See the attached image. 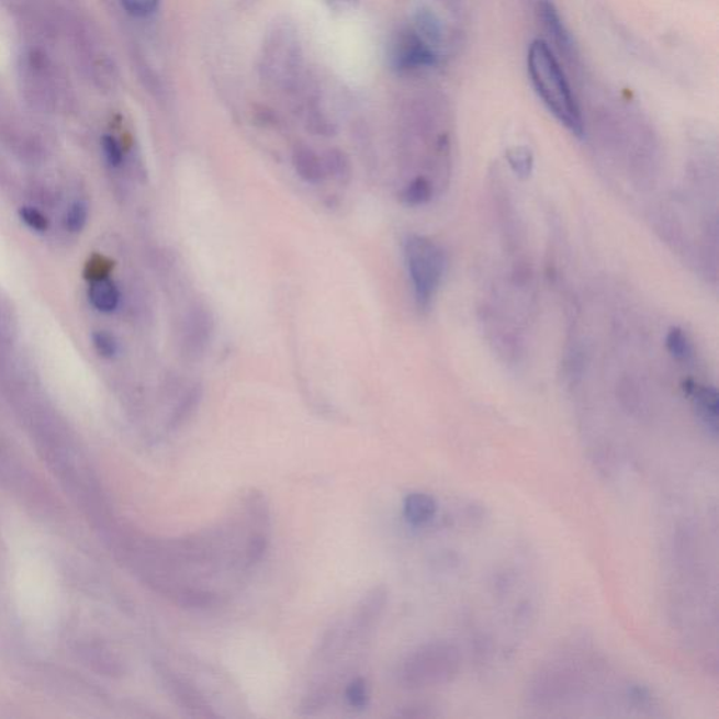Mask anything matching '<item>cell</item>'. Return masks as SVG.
Wrapping results in <instances>:
<instances>
[{
  "mask_svg": "<svg viewBox=\"0 0 719 719\" xmlns=\"http://www.w3.org/2000/svg\"><path fill=\"white\" fill-rule=\"evenodd\" d=\"M102 149L104 158L108 160L110 166L117 168V166L123 164L124 153L122 145H120L117 138L113 137V135H103Z\"/></svg>",
  "mask_w": 719,
  "mask_h": 719,
  "instance_id": "cell-28",
  "label": "cell"
},
{
  "mask_svg": "<svg viewBox=\"0 0 719 719\" xmlns=\"http://www.w3.org/2000/svg\"><path fill=\"white\" fill-rule=\"evenodd\" d=\"M93 346L96 351L104 359H113L119 353V344L112 334L109 332H96L92 336Z\"/></svg>",
  "mask_w": 719,
  "mask_h": 719,
  "instance_id": "cell-27",
  "label": "cell"
},
{
  "mask_svg": "<svg viewBox=\"0 0 719 719\" xmlns=\"http://www.w3.org/2000/svg\"><path fill=\"white\" fill-rule=\"evenodd\" d=\"M507 160H509L510 168L519 178L527 179L532 172L535 159L529 148L516 147L507 153Z\"/></svg>",
  "mask_w": 719,
  "mask_h": 719,
  "instance_id": "cell-23",
  "label": "cell"
},
{
  "mask_svg": "<svg viewBox=\"0 0 719 719\" xmlns=\"http://www.w3.org/2000/svg\"><path fill=\"white\" fill-rule=\"evenodd\" d=\"M26 40L52 44L61 37L58 0H3Z\"/></svg>",
  "mask_w": 719,
  "mask_h": 719,
  "instance_id": "cell-6",
  "label": "cell"
},
{
  "mask_svg": "<svg viewBox=\"0 0 719 719\" xmlns=\"http://www.w3.org/2000/svg\"><path fill=\"white\" fill-rule=\"evenodd\" d=\"M324 159L326 175L334 176L341 184H347L351 179L350 159L340 149H329Z\"/></svg>",
  "mask_w": 719,
  "mask_h": 719,
  "instance_id": "cell-19",
  "label": "cell"
},
{
  "mask_svg": "<svg viewBox=\"0 0 719 719\" xmlns=\"http://www.w3.org/2000/svg\"><path fill=\"white\" fill-rule=\"evenodd\" d=\"M461 667L460 651L446 641L425 643L404 659L398 672L402 687L409 690L447 685Z\"/></svg>",
  "mask_w": 719,
  "mask_h": 719,
  "instance_id": "cell-4",
  "label": "cell"
},
{
  "mask_svg": "<svg viewBox=\"0 0 719 719\" xmlns=\"http://www.w3.org/2000/svg\"><path fill=\"white\" fill-rule=\"evenodd\" d=\"M400 717H404V718H430V717H436V714L430 712L429 707L414 706V707L405 708V711L400 712Z\"/></svg>",
  "mask_w": 719,
  "mask_h": 719,
  "instance_id": "cell-29",
  "label": "cell"
},
{
  "mask_svg": "<svg viewBox=\"0 0 719 719\" xmlns=\"http://www.w3.org/2000/svg\"><path fill=\"white\" fill-rule=\"evenodd\" d=\"M527 68L532 87L550 113L563 127L582 138L585 133L582 112L565 72L544 40H535L527 53Z\"/></svg>",
  "mask_w": 719,
  "mask_h": 719,
  "instance_id": "cell-2",
  "label": "cell"
},
{
  "mask_svg": "<svg viewBox=\"0 0 719 719\" xmlns=\"http://www.w3.org/2000/svg\"><path fill=\"white\" fill-rule=\"evenodd\" d=\"M437 513V502L434 496L424 492H414L405 497L404 516L411 526L420 527L434 520Z\"/></svg>",
  "mask_w": 719,
  "mask_h": 719,
  "instance_id": "cell-15",
  "label": "cell"
},
{
  "mask_svg": "<svg viewBox=\"0 0 719 719\" xmlns=\"http://www.w3.org/2000/svg\"><path fill=\"white\" fill-rule=\"evenodd\" d=\"M391 65L398 72L434 68L440 63L439 47L422 35L415 27L396 35L391 45Z\"/></svg>",
  "mask_w": 719,
  "mask_h": 719,
  "instance_id": "cell-9",
  "label": "cell"
},
{
  "mask_svg": "<svg viewBox=\"0 0 719 719\" xmlns=\"http://www.w3.org/2000/svg\"><path fill=\"white\" fill-rule=\"evenodd\" d=\"M130 16L144 19L153 16L159 8V0H120Z\"/></svg>",
  "mask_w": 719,
  "mask_h": 719,
  "instance_id": "cell-25",
  "label": "cell"
},
{
  "mask_svg": "<svg viewBox=\"0 0 719 719\" xmlns=\"http://www.w3.org/2000/svg\"><path fill=\"white\" fill-rule=\"evenodd\" d=\"M201 398H203V390L199 385L193 386L183 396L182 401H180L178 409H176L173 415V426H182L194 414L195 409H198Z\"/></svg>",
  "mask_w": 719,
  "mask_h": 719,
  "instance_id": "cell-22",
  "label": "cell"
},
{
  "mask_svg": "<svg viewBox=\"0 0 719 719\" xmlns=\"http://www.w3.org/2000/svg\"><path fill=\"white\" fill-rule=\"evenodd\" d=\"M213 318L207 310L195 306L184 322V349L191 357H199L207 350L213 336Z\"/></svg>",
  "mask_w": 719,
  "mask_h": 719,
  "instance_id": "cell-12",
  "label": "cell"
},
{
  "mask_svg": "<svg viewBox=\"0 0 719 719\" xmlns=\"http://www.w3.org/2000/svg\"><path fill=\"white\" fill-rule=\"evenodd\" d=\"M89 301L103 314H112L120 305V291L109 278L96 279L89 287Z\"/></svg>",
  "mask_w": 719,
  "mask_h": 719,
  "instance_id": "cell-16",
  "label": "cell"
},
{
  "mask_svg": "<svg viewBox=\"0 0 719 719\" xmlns=\"http://www.w3.org/2000/svg\"><path fill=\"white\" fill-rule=\"evenodd\" d=\"M580 687L581 675L573 663L555 662L538 671L530 685V697L538 706H552L571 698Z\"/></svg>",
  "mask_w": 719,
  "mask_h": 719,
  "instance_id": "cell-8",
  "label": "cell"
},
{
  "mask_svg": "<svg viewBox=\"0 0 719 719\" xmlns=\"http://www.w3.org/2000/svg\"><path fill=\"white\" fill-rule=\"evenodd\" d=\"M332 9L335 10H347L353 8L357 3V0H325Z\"/></svg>",
  "mask_w": 719,
  "mask_h": 719,
  "instance_id": "cell-30",
  "label": "cell"
},
{
  "mask_svg": "<svg viewBox=\"0 0 719 719\" xmlns=\"http://www.w3.org/2000/svg\"><path fill=\"white\" fill-rule=\"evenodd\" d=\"M386 600H389V593L385 587H374L373 591L367 593L363 600L360 602L359 607L353 616V621L350 625V632L347 633L351 641L361 640L369 636L380 620L382 611H384Z\"/></svg>",
  "mask_w": 719,
  "mask_h": 719,
  "instance_id": "cell-11",
  "label": "cell"
},
{
  "mask_svg": "<svg viewBox=\"0 0 719 719\" xmlns=\"http://www.w3.org/2000/svg\"><path fill=\"white\" fill-rule=\"evenodd\" d=\"M346 700L353 710H366L371 700L369 682L363 677H356L346 687Z\"/></svg>",
  "mask_w": 719,
  "mask_h": 719,
  "instance_id": "cell-21",
  "label": "cell"
},
{
  "mask_svg": "<svg viewBox=\"0 0 719 719\" xmlns=\"http://www.w3.org/2000/svg\"><path fill=\"white\" fill-rule=\"evenodd\" d=\"M58 2L61 37L67 38L83 77L96 89L104 92L113 90L117 87L119 68L94 23L77 4L61 2V0Z\"/></svg>",
  "mask_w": 719,
  "mask_h": 719,
  "instance_id": "cell-1",
  "label": "cell"
},
{
  "mask_svg": "<svg viewBox=\"0 0 719 719\" xmlns=\"http://www.w3.org/2000/svg\"><path fill=\"white\" fill-rule=\"evenodd\" d=\"M293 166L295 173L305 183L319 184L326 178L324 159L314 149L300 145L293 153Z\"/></svg>",
  "mask_w": 719,
  "mask_h": 719,
  "instance_id": "cell-14",
  "label": "cell"
},
{
  "mask_svg": "<svg viewBox=\"0 0 719 719\" xmlns=\"http://www.w3.org/2000/svg\"><path fill=\"white\" fill-rule=\"evenodd\" d=\"M666 349L669 353L683 363H690L694 356L693 345L685 330L672 328L667 332Z\"/></svg>",
  "mask_w": 719,
  "mask_h": 719,
  "instance_id": "cell-20",
  "label": "cell"
},
{
  "mask_svg": "<svg viewBox=\"0 0 719 719\" xmlns=\"http://www.w3.org/2000/svg\"><path fill=\"white\" fill-rule=\"evenodd\" d=\"M404 256L416 303L420 308H429L445 279L446 251L435 240L411 234L404 240Z\"/></svg>",
  "mask_w": 719,
  "mask_h": 719,
  "instance_id": "cell-5",
  "label": "cell"
},
{
  "mask_svg": "<svg viewBox=\"0 0 719 719\" xmlns=\"http://www.w3.org/2000/svg\"><path fill=\"white\" fill-rule=\"evenodd\" d=\"M685 394L693 402L698 419L710 434H718V392L712 386L698 384L696 381H686L683 384Z\"/></svg>",
  "mask_w": 719,
  "mask_h": 719,
  "instance_id": "cell-13",
  "label": "cell"
},
{
  "mask_svg": "<svg viewBox=\"0 0 719 719\" xmlns=\"http://www.w3.org/2000/svg\"><path fill=\"white\" fill-rule=\"evenodd\" d=\"M538 12H540L541 22L544 24L547 32L552 35L558 47L566 53L571 48L570 34L563 27L555 8L550 2H542L538 8Z\"/></svg>",
  "mask_w": 719,
  "mask_h": 719,
  "instance_id": "cell-17",
  "label": "cell"
},
{
  "mask_svg": "<svg viewBox=\"0 0 719 719\" xmlns=\"http://www.w3.org/2000/svg\"><path fill=\"white\" fill-rule=\"evenodd\" d=\"M431 198H434V186L424 176L411 180L402 191V201L409 207H420L429 203Z\"/></svg>",
  "mask_w": 719,
  "mask_h": 719,
  "instance_id": "cell-18",
  "label": "cell"
},
{
  "mask_svg": "<svg viewBox=\"0 0 719 719\" xmlns=\"http://www.w3.org/2000/svg\"><path fill=\"white\" fill-rule=\"evenodd\" d=\"M88 223V207L82 201L70 205L67 215H65V226L69 233L78 234Z\"/></svg>",
  "mask_w": 719,
  "mask_h": 719,
  "instance_id": "cell-24",
  "label": "cell"
},
{
  "mask_svg": "<svg viewBox=\"0 0 719 719\" xmlns=\"http://www.w3.org/2000/svg\"><path fill=\"white\" fill-rule=\"evenodd\" d=\"M165 678L170 696L179 704L180 710H183L191 718H217V714L211 708L203 694L193 685H190L188 681L169 672H165Z\"/></svg>",
  "mask_w": 719,
  "mask_h": 719,
  "instance_id": "cell-10",
  "label": "cell"
},
{
  "mask_svg": "<svg viewBox=\"0 0 719 719\" xmlns=\"http://www.w3.org/2000/svg\"><path fill=\"white\" fill-rule=\"evenodd\" d=\"M19 217L30 229H33L34 233L44 234L47 233L49 228L48 218L45 217L42 211L29 207V205H24V207L19 210Z\"/></svg>",
  "mask_w": 719,
  "mask_h": 719,
  "instance_id": "cell-26",
  "label": "cell"
},
{
  "mask_svg": "<svg viewBox=\"0 0 719 719\" xmlns=\"http://www.w3.org/2000/svg\"><path fill=\"white\" fill-rule=\"evenodd\" d=\"M20 93L30 108L52 113L68 96L61 68L49 52V44L26 40L16 63Z\"/></svg>",
  "mask_w": 719,
  "mask_h": 719,
  "instance_id": "cell-3",
  "label": "cell"
},
{
  "mask_svg": "<svg viewBox=\"0 0 719 719\" xmlns=\"http://www.w3.org/2000/svg\"><path fill=\"white\" fill-rule=\"evenodd\" d=\"M300 65V47L295 34L287 26L271 33L263 55V70L271 82L289 85Z\"/></svg>",
  "mask_w": 719,
  "mask_h": 719,
  "instance_id": "cell-7",
  "label": "cell"
}]
</instances>
